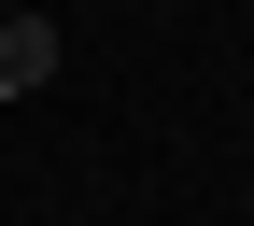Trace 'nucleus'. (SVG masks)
I'll return each mask as SVG.
<instances>
[{
  "label": "nucleus",
  "mask_w": 254,
  "mask_h": 226,
  "mask_svg": "<svg viewBox=\"0 0 254 226\" xmlns=\"http://www.w3.org/2000/svg\"><path fill=\"white\" fill-rule=\"evenodd\" d=\"M28 85H57V14H14L0 28V99H28Z\"/></svg>",
  "instance_id": "f257e3e1"
}]
</instances>
